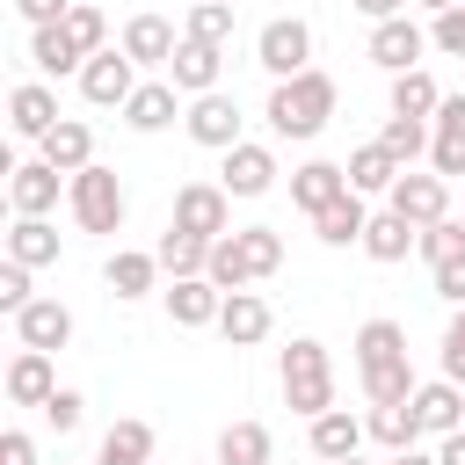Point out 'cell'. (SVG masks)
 Listing matches in <instances>:
<instances>
[{
    "label": "cell",
    "mask_w": 465,
    "mask_h": 465,
    "mask_svg": "<svg viewBox=\"0 0 465 465\" xmlns=\"http://www.w3.org/2000/svg\"><path fill=\"white\" fill-rule=\"evenodd\" d=\"M269 429L262 421H225L218 429V465H269Z\"/></svg>",
    "instance_id": "cell-36"
},
{
    "label": "cell",
    "mask_w": 465,
    "mask_h": 465,
    "mask_svg": "<svg viewBox=\"0 0 465 465\" xmlns=\"http://www.w3.org/2000/svg\"><path fill=\"white\" fill-rule=\"evenodd\" d=\"M58 182H73V174H58L44 153H36V160H15V167H7V211H15V218H44V211L58 203Z\"/></svg>",
    "instance_id": "cell-11"
},
{
    "label": "cell",
    "mask_w": 465,
    "mask_h": 465,
    "mask_svg": "<svg viewBox=\"0 0 465 465\" xmlns=\"http://www.w3.org/2000/svg\"><path fill=\"white\" fill-rule=\"evenodd\" d=\"M385 211H400L407 225H436V218H450V182H443L436 167H429V174L407 167V174L385 189Z\"/></svg>",
    "instance_id": "cell-9"
},
{
    "label": "cell",
    "mask_w": 465,
    "mask_h": 465,
    "mask_svg": "<svg viewBox=\"0 0 465 465\" xmlns=\"http://www.w3.org/2000/svg\"><path fill=\"white\" fill-rule=\"evenodd\" d=\"M29 298H36V291H29V262H15V254H7V262H0V312L15 320Z\"/></svg>",
    "instance_id": "cell-44"
},
{
    "label": "cell",
    "mask_w": 465,
    "mask_h": 465,
    "mask_svg": "<svg viewBox=\"0 0 465 465\" xmlns=\"http://www.w3.org/2000/svg\"><path fill=\"white\" fill-rule=\"evenodd\" d=\"M429 44H436L443 58H465V0L443 7V15H429Z\"/></svg>",
    "instance_id": "cell-43"
},
{
    "label": "cell",
    "mask_w": 465,
    "mask_h": 465,
    "mask_svg": "<svg viewBox=\"0 0 465 465\" xmlns=\"http://www.w3.org/2000/svg\"><path fill=\"white\" fill-rule=\"evenodd\" d=\"M363 436H371V429H363L349 407H327V414H312V458H320V465H334V458H356V450H363Z\"/></svg>",
    "instance_id": "cell-24"
},
{
    "label": "cell",
    "mask_w": 465,
    "mask_h": 465,
    "mask_svg": "<svg viewBox=\"0 0 465 465\" xmlns=\"http://www.w3.org/2000/svg\"><path fill=\"white\" fill-rule=\"evenodd\" d=\"M334 465H363V450H356V458H334Z\"/></svg>",
    "instance_id": "cell-53"
},
{
    "label": "cell",
    "mask_w": 465,
    "mask_h": 465,
    "mask_svg": "<svg viewBox=\"0 0 465 465\" xmlns=\"http://www.w3.org/2000/svg\"><path fill=\"white\" fill-rule=\"evenodd\" d=\"M218 182H225V196H269L276 189V153L254 145V138H240V145H225Z\"/></svg>",
    "instance_id": "cell-13"
},
{
    "label": "cell",
    "mask_w": 465,
    "mask_h": 465,
    "mask_svg": "<svg viewBox=\"0 0 465 465\" xmlns=\"http://www.w3.org/2000/svg\"><path fill=\"white\" fill-rule=\"evenodd\" d=\"M29 65L51 73V80H65V73H80L87 58H80V44L65 36V22H51V29H29Z\"/></svg>",
    "instance_id": "cell-31"
},
{
    "label": "cell",
    "mask_w": 465,
    "mask_h": 465,
    "mask_svg": "<svg viewBox=\"0 0 465 465\" xmlns=\"http://www.w3.org/2000/svg\"><path fill=\"white\" fill-rule=\"evenodd\" d=\"M429 138H436V131H429V116H385V131H378V145H385L400 167H414V160L429 153Z\"/></svg>",
    "instance_id": "cell-38"
},
{
    "label": "cell",
    "mask_w": 465,
    "mask_h": 465,
    "mask_svg": "<svg viewBox=\"0 0 465 465\" xmlns=\"http://www.w3.org/2000/svg\"><path fill=\"white\" fill-rule=\"evenodd\" d=\"M36 153H44V160H51L58 174H80V167L94 160V131H87L80 116H58V124H51L44 138H36Z\"/></svg>",
    "instance_id": "cell-22"
},
{
    "label": "cell",
    "mask_w": 465,
    "mask_h": 465,
    "mask_svg": "<svg viewBox=\"0 0 465 465\" xmlns=\"http://www.w3.org/2000/svg\"><path fill=\"white\" fill-rule=\"evenodd\" d=\"M182 116V87L174 80H138V94L124 102V124L131 131H167Z\"/></svg>",
    "instance_id": "cell-21"
},
{
    "label": "cell",
    "mask_w": 465,
    "mask_h": 465,
    "mask_svg": "<svg viewBox=\"0 0 465 465\" xmlns=\"http://www.w3.org/2000/svg\"><path fill=\"white\" fill-rule=\"evenodd\" d=\"M218 312H225V291L211 276H174L167 283V320L174 327H218Z\"/></svg>",
    "instance_id": "cell-14"
},
{
    "label": "cell",
    "mask_w": 465,
    "mask_h": 465,
    "mask_svg": "<svg viewBox=\"0 0 465 465\" xmlns=\"http://www.w3.org/2000/svg\"><path fill=\"white\" fill-rule=\"evenodd\" d=\"M443 109V87L414 65V73H392V116H436Z\"/></svg>",
    "instance_id": "cell-37"
},
{
    "label": "cell",
    "mask_w": 465,
    "mask_h": 465,
    "mask_svg": "<svg viewBox=\"0 0 465 465\" xmlns=\"http://www.w3.org/2000/svg\"><path fill=\"white\" fill-rule=\"evenodd\" d=\"M363 225H371V211H363V196L349 189V196H334L327 211H312V232L327 240V247H363Z\"/></svg>",
    "instance_id": "cell-28"
},
{
    "label": "cell",
    "mask_w": 465,
    "mask_h": 465,
    "mask_svg": "<svg viewBox=\"0 0 465 465\" xmlns=\"http://www.w3.org/2000/svg\"><path fill=\"white\" fill-rule=\"evenodd\" d=\"M356 378H363V400L385 407V400H414V363H407V327L400 320H363L356 327Z\"/></svg>",
    "instance_id": "cell-1"
},
{
    "label": "cell",
    "mask_w": 465,
    "mask_h": 465,
    "mask_svg": "<svg viewBox=\"0 0 465 465\" xmlns=\"http://www.w3.org/2000/svg\"><path fill=\"white\" fill-rule=\"evenodd\" d=\"M414 414H421V436H450V429H465V385H450V378L414 385Z\"/></svg>",
    "instance_id": "cell-20"
},
{
    "label": "cell",
    "mask_w": 465,
    "mask_h": 465,
    "mask_svg": "<svg viewBox=\"0 0 465 465\" xmlns=\"http://www.w3.org/2000/svg\"><path fill=\"white\" fill-rule=\"evenodd\" d=\"M80 94L94 102V109H124L131 94H138V58L116 44V51H94L87 65H80Z\"/></svg>",
    "instance_id": "cell-7"
},
{
    "label": "cell",
    "mask_w": 465,
    "mask_h": 465,
    "mask_svg": "<svg viewBox=\"0 0 465 465\" xmlns=\"http://www.w3.org/2000/svg\"><path fill=\"white\" fill-rule=\"evenodd\" d=\"M334 196H349V167H334V160H305L298 174H291V203L312 218V211H327Z\"/></svg>",
    "instance_id": "cell-23"
},
{
    "label": "cell",
    "mask_w": 465,
    "mask_h": 465,
    "mask_svg": "<svg viewBox=\"0 0 465 465\" xmlns=\"http://www.w3.org/2000/svg\"><path fill=\"white\" fill-rule=\"evenodd\" d=\"M414 240H421V225H407L400 211H378V218L363 225V254H371V262H385V269H392V262H407V254H414Z\"/></svg>",
    "instance_id": "cell-29"
},
{
    "label": "cell",
    "mask_w": 465,
    "mask_h": 465,
    "mask_svg": "<svg viewBox=\"0 0 465 465\" xmlns=\"http://www.w3.org/2000/svg\"><path fill=\"white\" fill-rule=\"evenodd\" d=\"M124 51H131L138 65H167V58L182 51V36H174L167 15H131V22H124Z\"/></svg>",
    "instance_id": "cell-25"
},
{
    "label": "cell",
    "mask_w": 465,
    "mask_h": 465,
    "mask_svg": "<svg viewBox=\"0 0 465 465\" xmlns=\"http://www.w3.org/2000/svg\"><path fill=\"white\" fill-rule=\"evenodd\" d=\"M429 167L450 182V174H465V94H443V109L429 116Z\"/></svg>",
    "instance_id": "cell-17"
},
{
    "label": "cell",
    "mask_w": 465,
    "mask_h": 465,
    "mask_svg": "<svg viewBox=\"0 0 465 465\" xmlns=\"http://www.w3.org/2000/svg\"><path fill=\"white\" fill-rule=\"evenodd\" d=\"M0 465H36V443H29L22 429H7V436H0Z\"/></svg>",
    "instance_id": "cell-48"
},
{
    "label": "cell",
    "mask_w": 465,
    "mask_h": 465,
    "mask_svg": "<svg viewBox=\"0 0 465 465\" xmlns=\"http://www.w3.org/2000/svg\"><path fill=\"white\" fill-rule=\"evenodd\" d=\"M269 327H276V312H269V298H262V291H225L218 334H225L232 349H254V341H269Z\"/></svg>",
    "instance_id": "cell-15"
},
{
    "label": "cell",
    "mask_w": 465,
    "mask_h": 465,
    "mask_svg": "<svg viewBox=\"0 0 465 465\" xmlns=\"http://www.w3.org/2000/svg\"><path fill=\"white\" fill-rule=\"evenodd\" d=\"M65 36L80 44V58L109 51V22H102V7H94V0H73V7H65Z\"/></svg>",
    "instance_id": "cell-40"
},
{
    "label": "cell",
    "mask_w": 465,
    "mask_h": 465,
    "mask_svg": "<svg viewBox=\"0 0 465 465\" xmlns=\"http://www.w3.org/2000/svg\"><path fill=\"white\" fill-rule=\"evenodd\" d=\"M254 65H262L269 80L305 73V65H312V22H298V15H269V22L254 29Z\"/></svg>",
    "instance_id": "cell-6"
},
{
    "label": "cell",
    "mask_w": 465,
    "mask_h": 465,
    "mask_svg": "<svg viewBox=\"0 0 465 465\" xmlns=\"http://www.w3.org/2000/svg\"><path fill=\"white\" fill-rule=\"evenodd\" d=\"M153 254H160L167 276H203V269H211V240H203V232H182V225H167V232L153 240Z\"/></svg>",
    "instance_id": "cell-33"
},
{
    "label": "cell",
    "mask_w": 465,
    "mask_h": 465,
    "mask_svg": "<svg viewBox=\"0 0 465 465\" xmlns=\"http://www.w3.org/2000/svg\"><path fill=\"white\" fill-rule=\"evenodd\" d=\"M429 276H436V298H443V305H465V254H450V262H436Z\"/></svg>",
    "instance_id": "cell-46"
},
{
    "label": "cell",
    "mask_w": 465,
    "mask_h": 465,
    "mask_svg": "<svg viewBox=\"0 0 465 465\" xmlns=\"http://www.w3.org/2000/svg\"><path fill=\"white\" fill-rule=\"evenodd\" d=\"M7 124H15V138H44V131L58 124V94H51L44 80H22V87L7 94Z\"/></svg>",
    "instance_id": "cell-26"
},
{
    "label": "cell",
    "mask_w": 465,
    "mask_h": 465,
    "mask_svg": "<svg viewBox=\"0 0 465 465\" xmlns=\"http://www.w3.org/2000/svg\"><path fill=\"white\" fill-rule=\"evenodd\" d=\"M182 36H196V44H232V0H189Z\"/></svg>",
    "instance_id": "cell-39"
},
{
    "label": "cell",
    "mask_w": 465,
    "mask_h": 465,
    "mask_svg": "<svg viewBox=\"0 0 465 465\" xmlns=\"http://www.w3.org/2000/svg\"><path fill=\"white\" fill-rule=\"evenodd\" d=\"M65 7H73V0H15V15H22L29 29H51V22H65Z\"/></svg>",
    "instance_id": "cell-47"
},
{
    "label": "cell",
    "mask_w": 465,
    "mask_h": 465,
    "mask_svg": "<svg viewBox=\"0 0 465 465\" xmlns=\"http://www.w3.org/2000/svg\"><path fill=\"white\" fill-rule=\"evenodd\" d=\"M36 414H44V421H51V429H58V436H73V429H80V421H87V400H80V392H73V385H58V392H51V400H44V407H36Z\"/></svg>",
    "instance_id": "cell-42"
},
{
    "label": "cell",
    "mask_w": 465,
    "mask_h": 465,
    "mask_svg": "<svg viewBox=\"0 0 465 465\" xmlns=\"http://www.w3.org/2000/svg\"><path fill=\"white\" fill-rule=\"evenodd\" d=\"M94 465H153V421H138V414L109 421V436H102Z\"/></svg>",
    "instance_id": "cell-30"
},
{
    "label": "cell",
    "mask_w": 465,
    "mask_h": 465,
    "mask_svg": "<svg viewBox=\"0 0 465 465\" xmlns=\"http://www.w3.org/2000/svg\"><path fill=\"white\" fill-rule=\"evenodd\" d=\"M414 254H421L429 269H436V262H450V254H465V218H436V225H421Z\"/></svg>",
    "instance_id": "cell-41"
},
{
    "label": "cell",
    "mask_w": 465,
    "mask_h": 465,
    "mask_svg": "<svg viewBox=\"0 0 465 465\" xmlns=\"http://www.w3.org/2000/svg\"><path fill=\"white\" fill-rule=\"evenodd\" d=\"M51 392H58L51 349H15V363H7V400H15V407H44Z\"/></svg>",
    "instance_id": "cell-19"
},
{
    "label": "cell",
    "mask_w": 465,
    "mask_h": 465,
    "mask_svg": "<svg viewBox=\"0 0 465 465\" xmlns=\"http://www.w3.org/2000/svg\"><path fill=\"white\" fill-rule=\"evenodd\" d=\"M182 124H189V138H196V145H211V153L240 145V102H232L225 87H211V94H189Z\"/></svg>",
    "instance_id": "cell-10"
},
{
    "label": "cell",
    "mask_w": 465,
    "mask_h": 465,
    "mask_svg": "<svg viewBox=\"0 0 465 465\" xmlns=\"http://www.w3.org/2000/svg\"><path fill=\"white\" fill-rule=\"evenodd\" d=\"M436 458H443V465H465V429H450V436H436Z\"/></svg>",
    "instance_id": "cell-50"
},
{
    "label": "cell",
    "mask_w": 465,
    "mask_h": 465,
    "mask_svg": "<svg viewBox=\"0 0 465 465\" xmlns=\"http://www.w3.org/2000/svg\"><path fill=\"white\" fill-rule=\"evenodd\" d=\"M349 7H356V15H371V22H392V15H407L414 0H349Z\"/></svg>",
    "instance_id": "cell-49"
},
{
    "label": "cell",
    "mask_w": 465,
    "mask_h": 465,
    "mask_svg": "<svg viewBox=\"0 0 465 465\" xmlns=\"http://www.w3.org/2000/svg\"><path fill=\"white\" fill-rule=\"evenodd\" d=\"M436 356H443V378H450V385H465V305L450 312V327H443Z\"/></svg>",
    "instance_id": "cell-45"
},
{
    "label": "cell",
    "mask_w": 465,
    "mask_h": 465,
    "mask_svg": "<svg viewBox=\"0 0 465 465\" xmlns=\"http://www.w3.org/2000/svg\"><path fill=\"white\" fill-rule=\"evenodd\" d=\"M218 73H225V44H196V36H182V51L167 58V80H174L182 94H211Z\"/></svg>",
    "instance_id": "cell-18"
},
{
    "label": "cell",
    "mask_w": 465,
    "mask_h": 465,
    "mask_svg": "<svg viewBox=\"0 0 465 465\" xmlns=\"http://www.w3.org/2000/svg\"><path fill=\"white\" fill-rule=\"evenodd\" d=\"M421 51H429V29H421V22H407V15L371 22V65H385V73H414Z\"/></svg>",
    "instance_id": "cell-12"
},
{
    "label": "cell",
    "mask_w": 465,
    "mask_h": 465,
    "mask_svg": "<svg viewBox=\"0 0 465 465\" xmlns=\"http://www.w3.org/2000/svg\"><path fill=\"white\" fill-rule=\"evenodd\" d=\"M414 7H421V15H443V7H458V0H414Z\"/></svg>",
    "instance_id": "cell-52"
},
{
    "label": "cell",
    "mask_w": 465,
    "mask_h": 465,
    "mask_svg": "<svg viewBox=\"0 0 465 465\" xmlns=\"http://www.w3.org/2000/svg\"><path fill=\"white\" fill-rule=\"evenodd\" d=\"M276 385H283V407L291 414H327L334 407V356H327V341H312V334H298L291 349H283V363H276Z\"/></svg>",
    "instance_id": "cell-4"
},
{
    "label": "cell",
    "mask_w": 465,
    "mask_h": 465,
    "mask_svg": "<svg viewBox=\"0 0 465 465\" xmlns=\"http://www.w3.org/2000/svg\"><path fill=\"white\" fill-rule=\"evenodd\" d=\"M65 211H73L80 232H116V225H124V182H116V167L87 160V167L65 182Z\"/></svg>",
    "instance_id": "cell-5"
},
{
    "label": "cell",
    "mask_w": 465,
    "mask_h": 465,
    "mask_svg": "<svg viewBox=\"0 0 465 465\" xmlns=\"http://www.w3.org/2000/svg\"><path fill=\"white\" fill-rule=\"evenodd\" d=\"M385 465H443V458H429V450H421V443H407V450H392V458H385Z\"/></svg>",
    "instance_id": "cell-51"
},
{
    "label": "cell",
    "mask_w": 465,
    "mask_h": 465,
    "mask_svg": "<svg viewBox=\"0 0 465 465\" xmlns=\"http://www.w3.org/2000/svg\"><path fill=\"white\" fill-rule=\"evenodd\" d=\"M400 174H407V167H400V160H392V153H385L378 138L349 153V189H356V196H385V189H392Z\"/></svg>",
    "instance_id": "cell-32"
},
{
    "label": "cell",
    "mask_w": 465,
    "mask_h": 465,
    "mask_svg": "<svg viewBox=\"0 0 465 465\" xmlns=\"http://www.w3.org/2000/svg\"><path fill=\"white\" fill-rule=\"evenodd\" d=\"M15 341H22V349H51V356H58V349L73 341V312H65L58 298H29V305L15 312Z\"/></svg>",
    "instance_id": "cell-16"
},
{
    "label": "cell",
    "mask_w": 465,
    "mask_h": 465,
    "mask_svg": "<svg viewBox=\"0 0 465 465\" xmlns=\"http://www.w3.org/2000/svg\"><path fill=\"white\" fill-rule=\"evenodd\" d=\"M363 429H371V443H385V450L421 443V414H414V400H385V407H371Z\"/></svg>",
    "instance_id": "cell-34"
},
{
    "label": "cell",
    "mask_w": 465,
    "mask_h": 465,
    "mask_svg": "<svg viewBox=\"0 0 465 465\" xmlns=\"http://www.w3.org/2000/svg\"><path fill=\"white\" fill-rule=\"evenodd\" d=\"M7 254L29 262V269H51V262H58V225H51V218H15V225H7Z\"/></svg>",
    "instance_id": "cell-35"
},
{
    "label": "cell",
    "mask_w": 465,
    "mask_h": 465,
    "mask_svg": "<svg viewBox=\"0 0 465 465\" xmlns=\"http://www.w3.org/2000/svg\"><path fill=\"white\" fill-rule=\"evenodd\" d=\"M174 225H182V232H203V240H225V232H232V196H225V182H182V189H174Z\"/></svg>",
    "instance_id": "cell-8"
},
{
    "label": "cell",
    "mask_w": 465,
    "mask_h": 465,
    "mask_svg": "<svg viewBox=\"0 0 465 465\" xmlns=\"http://www.w3.org/2000/svg\"><path fill=\"white\" fill-rule=\"evenodd\" d=\"M283 269V232L276 225H240V232H225V240H211V283L218 291H254L262 276H276Z\"/></svg>",
    "instance_id": "cell-3"
},
{
    "label": "cell",
    "mask_w": 465,
    "mask_h": 465,
    "mask_svg": "<svg viewBox=\"0 0 465 465\" xmlns=\"http://www.w3.org/2000/svg\"><path fill=\"white\" fill-rule=\"evenodd\" d=\"M334 102H341V87H334L320 65H305V73H291V80H276V87H269L262 116H269V131H276V138H320V131H327V116H334Z\"/></svg>",
    "instance_id": "cell-2"
},
{
    "label": "cell",
    "mask_w": 465,
    "mask_h": 465,
    "mask_svg": "<svg viewBox=\"0 0 465 465\" xmlns=\"http://www.w3.org/2000/svg\"><path fill=\"white\" fill-rule=\"evenodd\" d=\"M102 283H109L116 298H145V291L160 283V254H153V247H116L109 269H102Z\"/></svg>",
    "instance_id": "cell-27"
}]
</instances>
